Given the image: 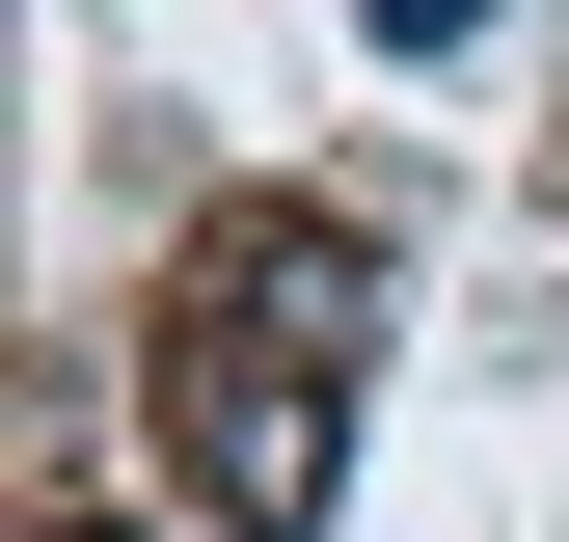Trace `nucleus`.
Returning a JSON list of instances; mask_svg holds the SVG:
<instances>
[{
    "label": "nucleus",
    "mask_w": 569,
    "mask_h": 542,
    "mask_svg": "<svg viewBox=\"0 0 569 542\" xmlns=\"http://www.w3.org/2000/svg\"><path fill=\"white\" fill-rule=\"evenodd\" d=\"M163 461H190V515L218 542H326V353H244V325H190V380H163Z\"/></svg>",
    "instance_id": "obj_1"
},
{
    "label": "nucleus",
    "mask_w": 569,
    "mask_h": 542,
    "mask_svg": "<svg viewBox=\"0 0 569 542\" xmlns=\"http://www.w3.org/2000/svg\"><path fill=\"white\" fill-rule=\"evenodd\" d=\"M190 325H244V353H380V244L271 190V218H218V244H190Z\"/></svg>",
    "instance_id": "obj_2"
},
{
    "label": "nucleus",
    "mask_w": 569,
    "mask_h": 542,
    "mask_svg": "<svg viewBox=\"0 0 569 542\" xmlns=\"http://www.w3.org/2000/svg\"><path fill=\"white\" fill-rule=\"evenodd\" d=\"M54 542H109V515H54Z\"/></svg>",
    "instance_id": "obj_3"
}]
</instances>
